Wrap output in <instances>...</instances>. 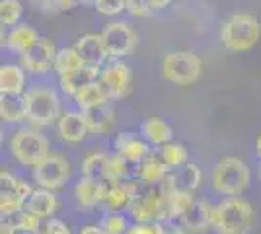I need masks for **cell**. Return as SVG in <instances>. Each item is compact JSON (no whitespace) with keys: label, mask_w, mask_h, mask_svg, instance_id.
<instances>
[{"label":"cell","mask_w":261,"mask_h":234,"mask_svg":"<svg viewBox=\"0 0 261 234\" xmlns=\"http://www.w3.org/2000/svg\"><path fill=\"white\" fill-rule=\"evenodd\" d=\"M130 193L129 211L135 223H164L170 221L168 211V191L158 186H146L139 179L125 181Z\"/></svg>","instance_id":"6da1fadb"},{"label":"cell","mask_w":261,"mask_h":234,"mask_svg":"<svg viewBox=\"0 0 261 234\" xmlns=\"http://www.w3.org/2000/svg\"><path fill=\"white\" fill-rule=\"evenodd\" d=\"M255 224V209L244 197H226L215 205L217 234H250Z\"/></svg>","instance_id":"7a4b0ae2"},{"label":"cell","mask_w":261,"mask_h":234,"mask_svg":"<svg viewBox=\"0 0 261 234\" xmlns=\"http://www.w3.org/2000/svg\"><path fill=\"white\" fill-rule=\"evenodd\" d=\"M261 39V23L253 14H232L220 28V43L232 53L251 51Z\"/></svg>","instance_id":"3957f363"},{"label":"cell","mask_w":261,"mask_h":234,"mask_svg":"<svg viewBox=\"0 0 261 234\" xmlns=\"http://www.w3.org/2000/svg\"><path fill=\"white\" fill-rule=\"evenodd\" d=\"M250 179V166L238 156L218 158L215 168H213V174H211L213 190L220 195H228V197H240L248 190Z\"/></svg>","instance_id":"277c9868"},{"label":"cell","mask_w":261,"mask_h":234,"mask_svg":"<svg viewBox=\"0 0 261 234\" xmlns=\"http://www.w3.org/2000/svg\"><path fill=\"white\" fill-rule=\"evenodd\" d=\"M25 110H28V121L33 127H49L57 125L61 117V100L59 94L51 86L35 84L23 94Z\"/></svg>","instance_id":"5b68a950"},{"label":"cell","mask_w":261,"mask_h":234,"mask_svg":"<svg viewBox=\"0 0 261 234\" xmlns=\"http://www.w3.org/2000/svg\"><path fill=\"white\" fill-rule=\"evenodd\" d=\"M8 148H10V154L14 156V160H18L22 166L32 168V170L35 166H39L45 158L51 154L49 139L32 127L18 129L12 135Z\"/></svg>","instance_id":"8992f818"},{"label":"cell","mask_w":261,"mask_h":234,"mask_svg":"<svg viewBox=\"0 0 261 234\" xmlns=\"http://www.w3.org/2000/svg\"><path fill=\"white\" fill-rule=\"evenodd\" d=\"M203 70V63L193 51H172L164 57L162 74L166 80L174 82L175 86H191L199 80Z\"/></svg>","instance_id":"52a82bcc"},{"label":"cell","mask_w":261,"mask_h":234,"mask_svg":"<svg viewBox=\"0 0 261 234\" xmlns=\"http://www.w3.org/2000/svg\"><path fill=\"white\" fill-rule=\"evenodd\" d=\"M33 188L25 179L18 178L10 170L0 172V213L2 217H10L28 205Z\"/></svg>","instance_id":"ba28073f"},{"label":"cell","mask_w":261,"mask_h":234,"mask_svg":"<svg viewBox=\"0 0 261 234\" xmlns=\"http://www.w3.org/2000/svg\"><path fill=\"white\" fill-rule=\"evenodd\" d=\"M32 178L37 184V188L57 191L70 179V164L63 154L51 152L39 166L33 168Z\"/></svg>","instance_id":"9c48e42d"},{"label":"cell","mask_w":261,"mask_h":234,"mask_svg":"<svg viewBox=\"0 0 261 234\" xmlns=\"http://www.w3.org/2000/svg\"><path fill=\"white\" fill-rule=\"evenodd\" d=\"M101 37H103V43H106V49H108V55L111 61H117L121 57L129 55L137 45L135 30L127 22H121V20L109 22L103 28Z\"/></svg>","instance_id":"30bf717a"},{"label":"cell","mask_w":261,"mask_h":234,"mask_svg":"<svg viewBox=\"0 0 261 234\" xmlns=\"http://www.w3.org/2000/svg\"><path fill=\"white\" fill-rule=\"evenodd\" d=\"M99 80L108 90L109 100H125L133 88V70L123 61H111L99 72Z\"/></svg>","instance_id":"8fae6325"},{"label":"cell","mask_w":261,"mask_h":234,"mask_svg":"<svg viewBox=\"0 0 261 234\" xmlns=\"http://www.w3.org/2000/svg\"><path fill=\"white\" fill-rule=\"evenodd\" d=\"M59 49L55 47V43L47 37H41L39 43L33 45L32 49L22 55V67L33 74V76H41L47 74L49 70L55 68V59H57Z\"/></svg>","instance_id":"7c38bea8"},{"label":"cell","mask_w":261,"mask_h":234,"mask_svg":"<svg viewBox=\"0 0 261 234\" xmlns=\"http://www.w3.org/2000/svg\"><path fill=\"white\" fill-rule=\"evenodd\" d=\"M108 190L109 184H106L103 179L80 176V179L74 184V201H76L78 209L84 213H90L94 211L96 207H99V205H103Z\"/></svg>","instance_id":"4fadbf2b"},{"label":"cell","mask_w":261,"mask_h":234,"mask_svg":"<svg viewBox=\"0 0 261 234\" xmlns=\"http://www.w3.org/2000/svg\"><path fill=\"white\" fill-rule=\"evenodd\" d=\"M191 234H205L215 226V205L207 199H195L179 219Z\"/></svg>","instance_id":"5bb4252c"},{"label":"cell","mask_w":261,"mask_h":234,"mask_svg":"<svg viewBox=\"0 0 261 234\" xmlns=\"http://www.w3.org/2000/svg\"><path fill=\"white\" fill-rule=\"evenodd\" d=\"M90 133L88 123L84 119L82 112H63L59 121H57V135L61 141H65L68 145H78L86 139Z\"/></svg>","instance_id":"9a60e30c"},{"label":"cell","mask_w":261,"mask_h":234,"mask_svg":"<svg viewBox=\"0 0 261 234\" xmlns=\"http://www.w3.org/2000/svg\"><path fill=\"white\" fill-rule=\"evenodd\" d=\"M74 49L78 51V55L82 57V61L86 63L88 67L101 68L103 63L109 59L106 43L101 34H84L76 39Z\"/></svg>","instance_id":"2e32d148"},{"label":"cell","mask_w":261,"mask_h":234,"mask_svg":"<svg viewBox=\"0 0 261 234\" xmlns=\"http://www.w3.org/2000/svg\"><path fill=\"white\" fill-rule=\"evenodd\" d=\"M113 145H115L117 154H121L129 164H135V166L141 164L142 160L150 154V145L144 139H139L137 135L127 133V131L117 133Z\"/></svg>","instance_id":"e0dca14e"},{"label":"cell","mask_w":261,"mask_h":234,"mask_svg":"<svg viewBox=\"0 0 261 234\" xmlns=\"http://www.w3.org/2000/svg\"><path fill=\"white\" fill-rule=\"evenodd\" d=\"M39 39H41V35H39V32L33 25H30V23H18V25L10 28V32L4 35V45H6L8 51L22 57L32 49L33 45L39 43Z\"/></svg>","instance_id":"ac0fdd59"},{"label":"cell","mask_w":261,"mask_h":234,"mask_svg":"<svg viewBox=\"0 0 261 234\" xmlns=\"http://www.w3.org/2000/svg\"><path fill=\"white\" fill-rule=\"evenodd\" d=\"M172 170L166 166L162 156L156 154V152H150L141 164L135 166V178L142 181V184H146V186H158L166 179V176Z\"/></svg>","instance_id":"d6986e66"},{"label":"cell","mask_w":261,"mask_h":234,"mask_svg":"<svg viewBox=\"0 0 261 234\" xmlns=\"http://www.w3.org/2000/svg\"><path fill=\"white\" fill-rule=\"evenodd\" d=\"M141 137L148 145L164 146L174 141V129L162 117H148L141 123Z\"/></svg>","instance_id":"ffe728a7"},{"label":"cell","mask_w":261,"mask_h":234,"mask_svg":"<svg viewBox=\"0 0 261 234\" xmlns=\"http://www.w3.org/2000/svg\"><path fill=\"white\" fill-rule=\"evenodd\" d=\"M25 68L14 63H6L0 67V94H12V96H23L25 88Z\"/></svg>","instance_id":"44dd1931"},{"label":"cell","mask_w":261,"mask_h":234,"mask_svg":"<svg viewBox=\"0 0 261 234\" xmlns=\"http://www.w3.org/2000/svg\"><path fill=\"white\" fill-rule=\"evenodd\" d=\"M82 113H84V119L88 123L90 133L108 135L115 125V110L111 108L109 101L99 103V106L90 108V110H84Z\"/></svg>","instance_id":"7402d4cb"},{"label":"cell","mask_w":261,"mask_h":234,"mask_svg":"<svg viewBox=\"0 0 261 234\" xmlns=\"http://www.w3.org/2000/svg\"><path fill=\"white\" fill-rule=\"evenodd\" d=\"M28 209L32 213H35L39 219H53L57 209H59V199L55 195L53 190H45V188H35L33 193L28 199Z\"/></svg>","instance_id":"603a6c76"},{"label":"cell","mask_w":261,"mask_h":234,"mask_svg":"<svg viewBox=\"0 0 261 234\" xmlns=\"http://www.w3.org/2000/svg\"><path fill=\"white\" fill-rule=\"evenodd\" d=\"M99 72H101V68L88 67L86 65L82 70H78V72L70 74V76L59 78V86H61V90L65 92L66 96H72V98H74L84 86H88V84L94 82V80H98Z\"/></svg>","instance_id":"cb8c5ba5"},{"label":"cell","mask_w":261,"mask_h":234,"mask_svg":"<svg viewBox=\"0 0 261 234\" xmlns=\"http://www.w3.org/2000/svg\"><path fill=\"white\" fill-rule=\"evenodd\" d=\"M74 101H76L78 110L80 112H84V110H90V108H96L99 103H106L109 101V94L106 86H103V82L101 80H94V82H90L88 86L78 92L76 96H74Z\"/></svg>","instance_id":"d4e9b609"},{"label":"cell","mask_w":261,"mask_h":234,"mask_svg":"<svg viewBox=\"0 0 261 234\" xmlns=\"http://www.w3.org/2000/svg\"><path fill=\"white\" fill-rule=\"evenodd\" d=\"M101 179L109 184V186H117V184H125L130 179V164L121 154H109L108 162L103 166V174Z\"/></svg>","instance_id":"484cf974"},{"label":"cell","mask_w":261,"mask_h":234,"mask_svg":"<svg viewBox=\"0 0 261 234\" xmlns=\"http://www.w3.org/2000/svg\"><path fill=\"white\" fill-rule=\"evenodd\" d=\"M84 67H86V63L82 61V57L78 55V51L74 47H63L57 53L53 70L59 74V78H65L78 72V70H82Z\"/></svg>","instance_id":"4316f807"},{"label":"cell","mask_w":261,"mask_h":234,"mask_svg":"<svg viewBox=\"0 0 261 234\" xmlns=\"http://www.w3.org/2000/svg\"><path fill=\"white\" fill-rule=\"evenodd\" d=\"M0 115L6 123L28 121V110H25L23 96L0 94Z\"/></svg>","instance_id":"83f0119b"},{"label":"cell","mask_w":261,"mask_h":234,"mask_svg":"<svg viewBox=\"0 0 261 234\" xmlns=\"http://www.w3.org/2000/svg\"><path fill=\"white\" fill-rule=\"evenodd\" d=\"M4 221H8L20 234H41V228H43V219H39L28 207L16 211L10 217H4Z\"/></svg>","instance_id":"f1b7e54d"},{"label":"cell","mask_w":261,"mask_h":234,"mask_svg":"<svg viewBox=\"0 0 261 234\" xmlns=\"http://www.w3.org/2000/svg\"><path fill=\"white\" fill-rule=\"evenodd\" d=\"M170 178L175 188H184V190L195 191L201 181H203V172L197 164H185L184 168L170 172Z\"/></svg>","instance_id":"f546056e"},{"label":"cell","mask_w":261,"mask_h":234,"mask_svg":"<svg viewBox=\"0 0 261 234\" xmlns=\"http://www.w3.org/2000/svg\"><path fill=\"white\" fill-rule=\"evenodd\" d=\"M195 191L184 190V188H174L168 191V211H170V221L181 219L189 205L195 201Z\"/></svg>","instance_id":"4dcf8cb0"},{"label":"cell","mask_w":261,"mask_h":234,"mask_svg":"<svg viewBox=\"0 0 261 234\" xmlns=\"http://www.w3.org/2000/svg\"><path fill=\"white\" fill-rule=\"evenodd\" d=\"M160 156L166 162V166L170 168L172 172L184 168L185 164H189V152H187V146L184 143H177V141H172L168 145L160 146Z\"/></svg>","instance_id":"1f68e13d"},{"label":"cell","mask_w":261,"mask_h":234,"mask_svg":"<svg viewBox=\"0 0 261 234\" xmlns=\"http://www.w3.org/2000/svg\"><path fill=\"white\" fill-rule=\"evenodd\" d=\"M130 205V193L125 184H117V186H109L103 207L108 213H119L123 209H129Z\"/></svg>","instance_id":"d6a6232c"},{"label":"cell","mask_w":261,"mask_h":234,"mask_svg":"<svg viewBox=\"0 0 261 234\" xmlns=\"http://www.w3.org/2000/svg\"><path fill=\"white\" fill-rule=\"evenodd\" d=\"M108 156L109 154H106V152H99V150L88 152V154L82 158V164H80L82 176L101 179V174H103V166H106V162H108Z\"/></svg>","instance_id":"836d02e7"},{"label":"cell","mask_w":261,"mask_h":234,"mask_svg":"<svg viewBox=\"0 0 261 234\" xmlns=\"http://www.w3.org/2000/svg\"><path fill=\"white\" fill-rule=\"evenodd\" d=\"M23 6L20 0H0V22L6 28H14L22 23Z\"/></svg>","instance_id":"e575fe53"},{"label":"cell","mask_w":261,"mask_h":234,"mask_svg":"<svg viewBox=\"0 0 261 234\" xmlns=\"http://www.w3.org/2000/svg\"><path fill=\"white\" fill-rule=\"evenodd\" d=\"M99 226L108 234H127L130 224L127 221V217L121 213H106L99 221Z\"/></svg>","instance_id":"d590c367"},{"label":"cell","mask_w":261,"mask_h":234,"mask_svg":"<svg viewBox=\"0 0 261 234\" xmlns=\"http://www.w3.org/2000/svg\"><path fill=\"white\" fill-rule=\"evenodd\" d=\"M80 0H33V4L45 14H61L76 6Z\"/></svg>","instance_id":"8d00e7d4"},{"label":"cell","mask_w":261,"mask_h":234,"mask_svg":"<svg viewBox=\"0 0 261 234\" xmlns=\"http://www.w3.org/2000/svg\"><path fill=\"white\" fill-rule=\"evenodd\" d=\"M92 4L101 16H108V18H113L121 12H125L123 0H92Z\"/></svg>","instance_id":"74e56055"},{"label":"cell","mask_w":261,"mask_h":234,"mask_svg":"<svg viewBox=\"0 0 261 234\" xmlns=\"http://www.w3.org/2000/svg\"><path fill=\"white\" fill-rule=\"evenodd\" d=\"M127 234H166L162 223H135L129 226Z\"/></svg>","instance_id":"f35d334b"},{"label":"cell","mask_w":261,"mask_h":234,"mask_svg":"<svg viewBox=\"0 0 261 234\" xmlns=\"http://www.w3.org/2000/svg\"><path fill=\"white\" fill-rule=\"evenodd\" d=\"M123 2H125V12H129L130 16H137V18L148 16L152 10L148 0H123Z\"/></svg>","instance_id":"ab89813d"},{"label":"cell","mask_w":261,"mask_h":234,"mask_svg":"<svg viewBox=\"0 0 261 234\" xmlns=\"http://www.w3.org/2000/svg\"><path fill=\"white\" fill-rule=\"evenodd\" d=\"M41 234H72V230L68 228V224L61 219H47L43 221V228H41Z\"/></svg>","instance_id":"60d3db41"},{"label":"cell","mask_w":261,"mask_h":234,"mask_svg":"<svg viewBox=\"0 0 261 234\" xmlns=\"http://www.w3.org/2000/svg\"><path fill=\"white\" fill-rule=\"evenodd\" d=\"M78 234H108L99 224H88V226H82V230Z\"/></svg>","instance_id":"b9f144b4"},{"label":"cell","mask_w":261,"mask_h":234,"mask_svg":"<svg viewBox=\"0 0 261 234\" xmlns=\"http://www.w3.org/2000/svg\"><path fill=\"white\" fill-rule=\"evenodd\" d=\"M172 2H174V0H148V4H150L152 10H166Z\"/></svg>","instance_id":"7bdbcfd3"},{"label":"cell","mask_w":261,"mask_h":234,"mask_svg":"<svg viewBox=\"0 0 261 234\" xmlns=\"http://www.w3.org/2000/svg\"><path fill=\"white\" fill-rule=\"evenodd\" d=\"M0 234H20V232L8 221H2V224H0Z\"/></svg>","instance_id":"ee69618b"},{"label":"cell","mask_w":261,"mask_h":234,"mask_svg":"<svg viewBox=\"0 0 261 234\" xmlns=\"http://www.w3.org/2000/svg\"><path fill=\"white\" fill-rule=\"evenodd\" d=\"M166 234H191V232H189L185 226H181V224H179V226H172L170 230H166Z\"/></svg>","instance_id":"f6af8a7d"},{"label":"cell","mask_w":261,"mask_h":234,"mask_svg":"<svg viewBox=\"0 0 261 234\" xmlns=\"http://www.w3.org/2000/svg\"><path fill=\"white\" fill-rule=\"evenodd\" d=\"M255 152H257V156L261 158V133L255 137Z\"/></svg>","instance_id":"bcb514c9"},{"label":"cell","mask_w":261,"mask_h":234,"mask_svg":"<svg viewBox=\"0 0 261 234\" xmlns=\"http://www.w3.org/2000/svg\"><path fill=\"white\" fill-rule=\"evenodd\" d=\"M259 179H261V160H259Z\"/></svg>","instance_id":"7dc6e473"}]
</instances>
